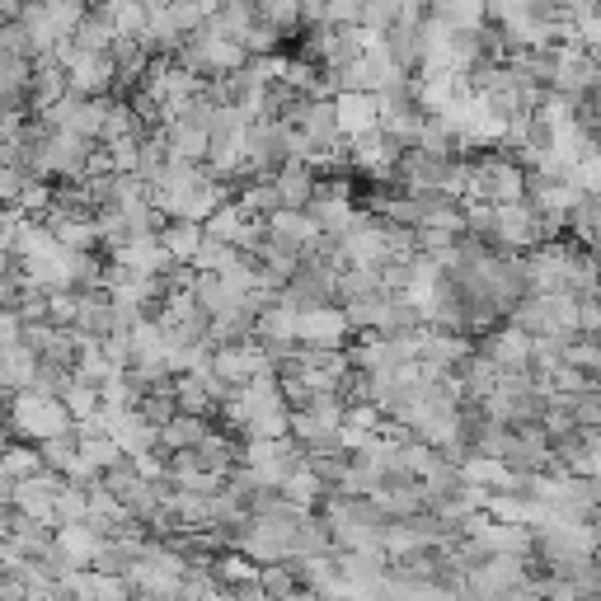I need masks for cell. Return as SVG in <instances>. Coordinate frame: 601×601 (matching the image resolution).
Here are the masks:
<instances>
[{"mask_svg":"<svg viewBox=\"0 0 601 601\" xmlns=\"http://www.w3.org/2000/svg\"><path fill=\"white\" fill-rule=\"evenodd\" d=\"M10 428L29 442H52V437H66L71 432V414L57 395L47 390H19L15 404H10Z\"/></svg>","mask_w":601,"mask_h":601,"instance_id":"1","label":"cell"},{"mask_svg":"<svg viewBox=\"0 0 601 601\" xmlns=\"http://www.w3.org/2000/svg\"><path fill=\"white\" fill-rule=\"evenodd\" d=\"M62 484L66 479L62 475H33V479H19L15 484V503L19 508V517H29V522H38V526H52L57 522V494H62Z\"/></svg>","mask_w":601,"mask_h":601,"instance_id":"2","label":"cell"},{"mask_svg":"<svg viewBox=\"0 0 601 601\" xmlns=\"http://www.w3.org/2000/svg\"><path fill=\"white\" fill-rule=\"evenodd\" d=\"M334 123H339V132H348V137H367V132L381 127V99H376V94H362V90H343L339 99H334Z\"/></svg>","mask_w":601,"mask_h":601,"instance_id":"3","label":"cell"},{"mask_svg":"<svg viewBox=\"0 0 601 601\" xmlns=\"http://www.w3.org/2000/svg\"><path fill=\"white\" fill-rule=\"evenodd\" d=\"M160 249H165L170 259H198V249H202V226H193V221H179V226H170V231H165Z\"/></svg>","mask_w":601,"mask_h":601,"instance_id":"4","label":"cell"},{"mask_svg":"<svg viewBox=\"0 0 601 601\" xmlns=\"http://www.w3.org/2000/svg\"><path fill=\"white\" fill-rule=\"evenodd\" d=\"M0 470L15 479H33V475H43V451H33V447H5L0 451Z\"/></svg>","mask_w":601,"mask_h":601,"instance_id":"5","label":"cell"},{"mask_svg":"<svg viewBox=\"0 0 601 601\" xmlns=\"http://www.w3.org/2000/svg\"><path fill=\"white\" fill-rule=\"evenodd\" d=\"M15 343H24V315L15 306H0V353Z\"/></svg>","mask_w":601,"mask_h":601,"instance_id":"6","label":"cell"},{"mask_svg":"<svg viewBox=\"0 0 601 601\" xmlns=\"http://www.w3.org/2000/svg\"><path fill=\"white\" fill-rule=\"evenodd\" d=\"M221 578H240V583H249V578H259V573L249 569L245 559H226V564H221Z\"/></svg>","mask_w":601,"mask_h":601,"instance_id":"7","label":"cell"}]
</instances>
